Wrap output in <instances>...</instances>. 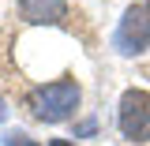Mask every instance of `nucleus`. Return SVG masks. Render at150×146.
<instances>
[{
	"label": "nucleus",
	"instance_id": "1",
	"mask_svg": "<svg viewBox=\"0 0 150 146\" xmlns=\"http://www.w3.org/2000/svg\"><path fill=\"white\" fill-rule=\"evenodd\" d=\"M79 83L75 79H56V83H45V86H34L30 97H26V105L34 112L41 124H60V120H68L75 109H79Z\"/></svg>",
	"mask_w": 150,
	"mask_h": 146
},
{
	"label": "nucleus",
	"instance_id": "2",
	"mask_svg": "<svg viewBox=\"0 0 150 146\" xmlns=\"http://www.w3.org/2000/svg\"><path fill=\"white\" fill-rule=\"evenodd\" d=\"M116 124L128 142H150V94L124 90L120 105H116Z\"/></svg>",
	"mask_w": 150,
	"mask_h": 146
},
{
	"label": "nucleus",
	"instance_id": "3",
	"mask_svg": "<svg viewBox=\"0 0 150 146\" xmlns=\"http://www.w3.org/2000/svg\"><path fill=\"white\" fill-rule=\"evenodd\" d=\"M112 45L124 56H139L150 49V4H131L124 11L116 34H112Z\"/></svg>",
	"mask_w": 150,
	"mask_h": 146
},
{
	"label": "nucleus",
	"instance_id": "4",
	"mask_svg": "<svg viewBox=\"0 0 150 146\" xmlns=\"http://www.w3.org/2000/svg\"><path fill=\"white\" fill-rule=\"evenodd\" d=\"M19 15L30 26H56L68 15V0H19Z\"/></svg>",
	"mask_w": 150,
	"mask_h": 146
},
{
	"label": "nucleus",
	"instance_id": "5",
	"mask_svg": "<svg viewBox=\"0 0 150 146\" xmlns=\"http://www.w3.org/2000/svg\"><path fill=\"white\" fill-rule=\"evenodd\" d=\"M4 146H41V142L30 139L23 128H11V131H4Z\"/></svg>",
	"mask_w": 150,
	"mask_h": 146
},
{
	"label": "nucleus",
	"instance_id": "6",
	"mask_svg": "<svg viewBox=\"0 0 150 146\" xmlns=\"http://www.w3.org/2000/svg\"><path fill=\"white\" fill-rule=\"evenodd\" d=\"M49 146H75V142H68V139H53Z\"/></svg>",
	"mask_w": 150,
	"mask_h": 146
},
{
	"label": "nucleus",
	"instance_id": "7",
	"mask_svg": "<svg viewBox=\"0 0 150 146\" xmlns=\"http://www.w3.org/2000/svg\"><path fill=\"white\" fill-rule=\"evenodd\" d=\"M4 116H8V109H4V97H0V124H4Z\"/></svg>",
	"mask_w": 150,
	"mask_h": 146
},
{
	"label": "nucleus",
	"instance_id": "8",
	"mask_svg": "<svg viewBox=\"0 0 150 146\" xmlns=\"http://www.w3.org/2000/svg\"><path fill=\"white\" fill-rule=\"evenodd\" d=\"M146 4H150V0H146Z\"/></svg>",
	"mask_w": 150,
	"mask_h": 146
}]
</instances>
